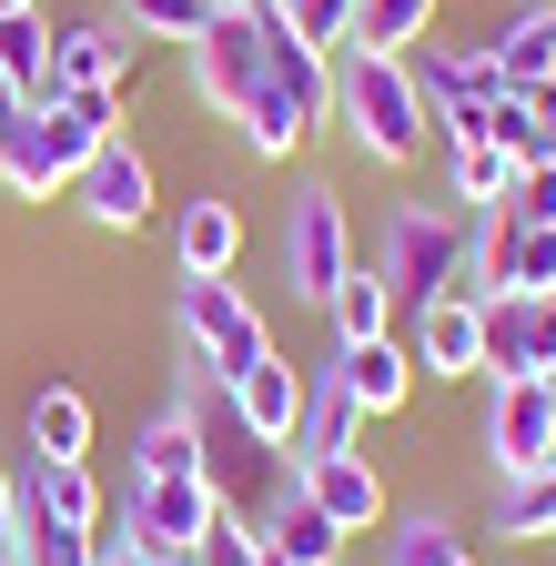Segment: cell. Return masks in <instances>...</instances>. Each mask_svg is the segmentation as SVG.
<instances>
[{
  "label": "cell",
  "instance_id": "obj_1",
  "mask_svg": "<svg viewBox=\"0 0 556 566\" xmlns=\"http://www.w3.org/2000/svg\"><path fill=\"white\" fill-rule=\"evenodd\" d=\"M334 112H344V132H355L365 163H415L436 142L405 51H355V41H344V61H334Z\"/></svg>",
  "mask_w": 556,
  "mask_h": 566
},
{
  "label": "cell",
  "instance_id": "obj_2",
  "mask_svg": "<svg viewBox=\"0 0 556 566\" xmlns=\"http://www.w3.org/2000/svg\"><path fill=\"white\" fill-rule=\"evenodd\" d=\"M182 415H192V436H202V485H213L233 516H253V526H263V506L294 485L284 446H263L253 424H243V405H233V385H213V375H192Z\"/></svg>",
  "mask_w": 556,
  "mask_h": 566
},
{
  "label": "cell",
  "instance_id": "obj_3",
  "mask_svg": "<svg viewBox=\"0 0 556 566\" xmlns=\"http://www.w3.org/2000/svg\"><path fill=\"white\" fill-rule=\"evenodd\" d=\"M465 253H475V212L465 202H405L395 223H385V253H375V273H385V294L395 304H436V294H455L465 283Z\"/></svg>",
  "mask_w": 556,
  "mask_h": 566
},
{
  "label": "cell",
  "instance_id": "obj_4",
  "mask_svg": "<svg viewBox=\"0 0 556 566\" xmlns=\"http://www.w3.org/2000/svg\"><path fill=\"white\" fill-rule=\"evenodd\" d=\"M182 354H192V375H213V385H233V375H253L263 354H273V334H263V314L243 304V283L233 273H182Z\"/></svg>",
  "mask_w": 556,
  "mask_h": 566
},
{
  "label": "cell",
  "instance_id": "obj_5",
  "mask_svg": "<svg viewBox=\"0 0 556 566\" xmlns=\"http://www.w3.org/2000/svg\"><path fill=\"white\" fill-rule=\"evenodd\" d=\"M355 273V233H344V202L324 192V182H304L294 202H284V283L304 304H334V283Z\"/></svg>",
  "mask_w": 556,
  "mask_h": 566
},
{
  "label": "cell",
  "instance_id": "obj_6",
  "mask_svg": "<svg viewBox=\"0 0 556 566\" xmlns=\"http://www.w3.org/2000/svg\"><path fill=\"white\" fill-rule=\"evenodd\" d=\"M192 92L213 102L223 122L263 92V11H253V0H223V11L202 21V41H192Z\"/></svg>",
  "mask_w": 556,
  "mask_h": 566
},
{
  "label": "cell",
  "instance_id": "obj_7",
  "mask_svg": "<svg viewBox=\"0 0 556 566\" xmlns=\"http://www.w3.org/2000/svg\"><path fill=\"white\" fill-rule=\"evenodd\" d=\"M213 516H223V495L202 475H132V506H122L132 556H192Z\"/></svg>",
  "mask_w": 556,
  "mask_h": 566
},
{
  "label": "cell",
  "instance_id": "obj_8",
  "mask_svg": "<svg viewBox=\"0 0 556 566\" xmlns=\"http://www.w3.org/2000/svg\"><path fill=\"white\" fill-rule=\"evenodd\" d=\"M485 455H496V475H506V485L556 465V405H546V375L496 385V405H485Z\"/></svg>",
  "mask_w": 556,
  "mask_h": 566
},
{
  "label": "cell",
  "instance_id": "obj_9",
  "mask_svg": "<svg viewBox=\"0 0 556 566\" xmlns=\"http://www.w3.org/2000/svg\"><path fill=\"white\" fill-rule=\"evenodd\" d=\"M72 202L92 212L102 233H143V223H153V163H143V142H132V132H112L102 153L72 172Z\"/></svg>",
  "mask_w": 556,
  "mask_h": 566
},
{
  "label": "cell",
  "instance_id": "obj_10",
  "mask_svg": "<svg viewBox=\"0 0 556 566\" xmlns=\"http://www.w3.org/2000/svg\"><path fill=\"white\" fill-rule=\"evenodd\" d=\"M415 375H485V294H465V283H455V294H436V304H415Z\"/></svg>",
  "mask_w": 556,
  "mask_h": 566
},
{
  "label": "cell",
  "instance_id": "obj_11",
  "mask_svg": "<svg viewBox=\"0 0 556 566\" xmlns=\"http://www.w3.org/2000/svg\"><path fill=\"white\" fill-rule=\"evenodd\" d=\"M556 365V294H485V375L516 385Z\"/></svg>",
  "mask_w": 556,
  "mask_h": 566
},
{
  "label": "cell",
  "instance_id": "obj_12",
  "mask_svg": "<svg viewBox=\"0 0 556 566\" xmlns=\"http://www.w3.org/2000/svg\"><path fill=\"white\" fill-rule=\"evenodd\" d=\"M143 71V41H132L122 21H72V31H51V82L61 92H82V82H132Z\"/></svg>",
  "mask_w": 556,
  "mask_h": 566
},
{
  "label": "cell",
  "instance_id": "obj_13",
  "mask_svg": "<svg viewBox=\"0 0 556 566\" xmlns=\"http://www.w3.org/2000/svg\"><path fill=\"white\" fill-rule=\"evenodd\" d=\"M344 395H355V415H395L405 395H415V354L395 344V334H375V344H334V365H324Z\"/></svg>",
  "mask_w": 556,
  "mask_h": 566
},
{
  "label": "cell",
  "instance_id": "obj_14",
  "mask_svg": "<svg viewBox=\"0 0 556 566\" xmlns=\"http://www.w3.org/2000/svg\"><path fill=\"white\" fill-rule=\"evenodd\" d=\"M253 536H263L273 556H284V566H344V546H355V536H344V526H334V516L314 506L304 485H284V495H273Z\"/></svg>",
  "mask_w": 556,
  "mask_h": 566
},
{
  "label": "cell",
  "instance_id": "obj_15",
  "mask_svg": "<svg viewBox=\"0 0 556 566\" xmlns=\"http://www.w3.org/2000/svg\"><path fill=\"white\" fill-rule=\"evenodd\" d=\"M304 385H314V375H294L284 354H263L253 375H233V405H243V424H253L263 446H284V455H294V424H304Z\"/></svg>",
  "mask_w": 556,
  "mask_h": 566
},
{
  "label": "cell",
  "instance_id": "obj_16",
  "mask_svg": "<svg viewBox=\"0 0 556 566\" xmlns=\"http://www.w3.org/2000/svg\"><path fill=\"white\" fill-rule=\"evenodd\" d=\"M294 485L314 495V506H324L344 536H355V526H385V475L365 465V446H355V455H324V465H304Z\"/></svg>",
  "mask_w": 556,
  "mask_h": 566
},
{
  "label": "cell",
  "instance_id": "obj_17",
  "mask_svg": "<svg viewBox=\"0 0 556 566\" xmlns=\"http://www.w3.org/2000/svg\"><path fill=\"white\" fill-rule=\"evenodd\" d=\"M21 506H31V516H51V526H102L92 455H31V475H21Z\"/></svg>",
  "mask_w": 556,
  "mask_h": 566
},
{
  "label": "cell",
  "instance_id": "obj_18",
  "mask_svg": "<svg viewBox=\"0 0 556 566\" xmlns=\"http://www.w3.org/2000/svg\"><path fill=\"white\" fill-rule=\"evenodd\" d=\"M485 61H496V82L506 92H536L546 71H556V0H526V11L496 31V41H475Z\"/></svg>",
  "mask_w": 556,
  "mask_h": 566
},
{
  "label": "cell",
  "instance_id": "obj_19",
  "mask_svg": "<svg viewBox=\"0 0 556 566\" xmlns=\"http://www.w3.org/2000/svg\"><path fill=\"white\" fill-rule=\"evenodd\" d=\"M172 253H182V273H233V253H243V212H233L223 192H192V202L172 212Z\"/></svg>",
  "mask_w": 556,
  "mask_h": 566
},
{
  "label": "cell",
  "instance_id": "obj_20",
  "mask_svg": "<svg viewBox=\"0 0 556 566\" xmlns=\"http://www.w3.org/2000/svg\"><path fill=\"white\" fill-rule=\"evenodd\" d=\"M355 436H365L355 395H344L334 375H314V385H304V424H294V475L324 465V455H355Z\"/></svg>",
  "mask_w": 556,
  "mask_h": 566
},
{
  "label": "cell",
  "instance_id": "obj_21",
  "mask_svg": "<svg viewBox=\"0 0 556 566\" xmlns=\"http://www.w3.org/2000/svg\"><path fill=\"white\" fill-rule=\"evenodd\" d=\"M0 92H21L31 112H51V102H61V82H51V31H41V11H0Z\"/></svg>",
  "mask_w": 556,
  "mask_h": 566
},
{
  "label": "cell",
  "instance_id": "obj_22",
  "mask_svg": "<svg viewBox=\"0 0 556 566\" xmlns=\"http://www.w3.org/2000/svg\"><path fill=\"white\" fill-rule=\"evenodd\" d=\"M0 182H11L21 202H41V192H61V163L41 153V112H31L21 92H0Z\"/></svg>",
  "mask_w": 556,
  "mask_h": 566
},
{
  "label": "cell",
  "instance_id": "obj_23",
  "mask_svg": "<svg viewBox=\"0 0 556 566\" xmlns=\"http://www.w3.org/2000/svg\"><path fill=\"white\" fill-rule=\"evenodd\" d=\"M324 314H334V344H375V334L395 324V294H385V273H375V263H355V273L334 283V304H324Z\"/></svg>",
  "mask_w": 556,
  "mask_h": 566
},
{
  "label": "cell",
  "instance_id": "obj_24",
  "mask_svg": "<svg viewBox=\"0 0 556 566\" xmlns=\"http://www.w3.org/2000/svg\"><path fill=\"white\" fill-rule=\"evenodd\" d=\"M11 566H102L92 556V526H51V516H31L21 506V526H11V546H0Z\"/></svg>",
  "mask_w": 556,
  "mask_h": 566
},
{
  "label": "cell",
  "instance_id": "obj_25",
  "mask_svg": "<svg viewBox=\"0 0 556 566\" xmlns=\"http://www.w3.org/2000/svg\"><path fill=\"white\" fill-rule=\"evenodd\" d=\"M31 446L41 455H92V405L72 385H41L31 395Z\"/></svg>",
  "mask_w": 556,
  "mask_h": 566
},
{
  "label": "cell",
  "instance_id": "obj_26",
  "mask_svg": "<svg viewBox=\"0 0 556 566\" xmlns=\"http://www.w3.org/2000/svg\"><path fill=\"white\" fill-rule=\"evenodd\" d=\"M132 475H202V436H192V415H153L143 424V446H132Z\"/></svg>",
  "mask_w": 556,
  "mask_h": 566
},
{
  "label": "cell",
  "instance_id": "obj_27",
  "mask_svg": "<svg viewBox=\"0 0 556 566\" xmlns=\"http://www.w3.org/2000/svg\"><path fill=\"white\" fill-rule=\"evenodd\" d=\"M436 11H445V0H365V11H355V51H405V41H426Z\"/></svg>",
  "mask_w": 556,
  "mask_h": 566
},
{
  "label": "cell",
  "instance_id": "obj_28",
  "mask_svg": "<svg viewBox=\"0 0 556 566\" xmlns=\"http://www.w3.org/2000/svg\"><path fill=\"white\" fill-rule=\"evenodd\" d=\"M445 172H455V202H465V212L506 202V182H516V163L496 153V142H445Z\"/></svg>",
  "mask_w": 556,
  "mask_h": 566
},
{
  "label": "cell",
  "instance_id": "obj_29",
  "mask_svg": "<svg viewBox=\"0 0 556 566\" xmlns=\"http://www.w3.org/2000/svg\"><path fill=\"white\" fill-rule=\"evenodd\" d=\"M213 11H223V0H122V31L132 41H202Z\"/></svg>",
  "mask_w": 556,
  "mask_h": 566
},
{
  "label": "cell",
  "instance_id": "obj_30",
  "mask_svg": "<svg viewBox=\"0 0 556 566\" xmlns=\"http://www.w3.org/2000/svg\"><path fill=\"white\" fill-rule=\"evenodd\" d=\"M395 566H475V546L445 516H395Z\"/></svg>",
  "mask_w": 556,
  "mask_h": 566
},
{
  "label": "cell",
  "instance_id": "obj_31",
  "mask_svg": "<svg viewBox=\"0 0 556 566\" xmlns=\"http://www.w3.org/2000/svg\"><path fill=\"white\" fill-rule=\"evenodd\" d=\"M273 11H284V31H294V41L344 51V41H355V11H365V0H273Z\"/></svg>",
  "mask_w": 556,
  "mask_h": 566
},
{
  "label": "cell",
  "instance_id": "obj_32",
  "mask_svg": "<svg viewBox=\"0 0 556 566\" xmlns=\"http://www.w3.org/2000/svg\"><path fill=\"white\" fill-rule=\"evenodd\" d=\"M263 556V536H253V516H213V526H202V546H192V566H253Z\"/></svg>",
  "mask_w": 556,
  "mask_h": 566
},
{
  "label": "cell",
  "instance_id": "obj_33",
  "mask_svg": "<svg viewBox=\"0 0 556 566\" xmlns=\"http://www.w3.org/2000/svg\"><path fill=\"white\" fill-rule=\"evenodd\" d=\"M506 212H516V223H536V233H556V163H516Z\"/></svg>",
  "mask_w": 556,
  "mask_h": 566
},
{
  "label": "cell",
  "instance_id": "obj_34",
  "mask_svg": "<svg viewBox=\"0 0 556 566\" xmlns=\"http://www.w3.org/2000/svg\"><path fill=\"white\" fill-rule=\"evenodd\" d=\"M11 526H21V475L0 465V546H11Z\"/></svg>",
  "mask_w": 556,
  "mask_h": 566
},
{
  "label": "cell",
  "instance_id": "obj_35",
  "mask_svg": "<svg viewBox=\"0 0 556 566\" xmlns=\"http://www.w3.org/2000/svg\"><path fill=\"white\" fill-rule=\"evenodd\" d=\"M546 546H556V475H546Z\"/></svg>",
  "mask_w": 556,
  "mask_h": 566
},
{
  "label": "cell",
  "instance_id": "obj_36",
  "mask_svg": "<svg viewBox=\"0 0 556 566\" xmlns=\"http://www.w3.org/2000/svg\"><path fill=\"white\" fill-rule=\"evenodd\" d=\"M143 566H192V556H143Z\"/></svg>",
  "mask_w": 556,
  "mask_h": 566
},
{
  "label": "cell",
  "instance_id": "obj_37",
  "mask_svg": "<svg viewBox=\"0 0 556 566\" xmlns=\"http://www.w3.org/2000/svg\"><path fill=\"white\" fill-rule=\"evenodd\" d=\"M0 11H41V0H0Z\"/></svg>",
  "mask_w": 556,
  "mask_h": 566
},
{
  "label": "cell",
  "instance_id": "obj_38",
  "mask_svg": "<svg viewBox=\"0 0 556 566\" xmlns=\"http://www.w3.org/2000/svg\"><path fill=\"white\" fill-rule=\"evenodd\" d=\"M253 566H284V556H273V546H263V556H253Z\"/></svg>",
  "mask_w": 556,
  "mask_h": 566
},
{
  "label": "cell",
  "instance_id": "obj_39",
  "mask_svg": "<svg viewBox=\"0 0 556 566\" xmlns=\"http://www.w3.org/2000/svg\"><path fill=\"white\" fill-rule=\"evenodd\" d=\"M112 566H143V556H112Z\"/></svg>",
  "mask_w": 556,
  "mask_h": 566
},
{
  "label": "cell",
  "instance_id": "obj_40",
  "mask_svg": "<svg viewBox=\"0 0 556 566\" xmlns=\"http://www.w3.org/2000/svg\"><path fill=\"white\" fill-rule=\"evenodd\" d=\"M0 566H11V556H0Z\"/></svg>",
  "mask_w": 556,
  "mask_h": 566
},
{
  "label": "cell",
  "instance_id": "obj_41",
  "mask_svg": "<svg viewBox=\"0 0 556 566\" xmlns=\"http://www.w3.org/2000/svg\"><path fill=\"white\" fill-rule=\"evenodd\" d=\"M344 566H355V556H344Z\"/></svg>",
  "mask_w": 556,
  "mask_h": 566
}]
</instances>
